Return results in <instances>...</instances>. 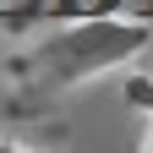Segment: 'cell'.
Segmentation results:
<instances>
[{
	"instance_id": "cell-1",
	"label": "cell",
	"mask_w": 153,
	"mask_h": 153,
	"mask_svg": "<svg viewBox=\"0 0 153 153\" xmlns=\"http://www.w3.org/2000/svg\"><path fill=\"white\" fill-rule=\"evenodd\" d=\"M137 153H153V126L142 131V148H137Z\"/></svg>"
}]
</instances>
